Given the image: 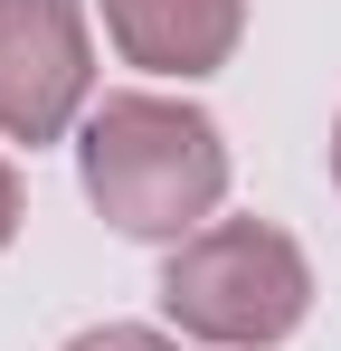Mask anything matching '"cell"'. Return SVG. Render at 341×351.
Returning a JSON list of instances; mask_svg holds the SVG:
<instances>
[{
  "label": "cell",
  "mask_w": 341,
  "mask_h": 351,
  "mask_svg": "<svg viewBox=\"0 0 341 351\" xmlns=\"http://www.w3.org/2000/svg\"><path fill=\"white\" fill-rule=\"evenodd\" d=\"M86 190L123 237H180L218 209L227 143L199 105L170 95H105L86 123Z\"/></svg>",
  "instance_id": "6da1fadb"
},
{
  "label": "cell",
  "mask_w": 341,
  "mask_h": 351,
  "mask_svg": "<svg viewBox=\"0 0 341 351\" xmlns=\"http://www.w3.org/2000/svg\"><path fill=\"white\" fill-rule=\"evenodd\" d=\"M162 304L180 332H199V342H284L294 323H303V304H313V266H303V247L266 219H227V228H199L180 256L162 266Z\"/></svg>",
  "instance_id": "7a4b0ae2"
},
{
  "label": "cell",
  "mask_w": 341,
  "mask_h": 351,
  "mask_svg": "<svg viewBox=\"0 0 341 351\" xmlns=\"http://www.w3.org/2000/svg\"><path fill=\"white\" fill-rule=\"evenodd\" d=\"M95 86L86 10L76 0H0V133L10 143H57Z\"/></svg>",
  "instance_id": "3957f363"
},
{
  "label": "cell",
  "mask_w": 341,
  "mask_h": 351,
  "mask_svg": "<svg viewBox=\"0 0 341 351\" xmlns=\"http://www.w3.org/2000/svg\"><path fill=\"white\" fill-rule=\"evenodd\" d=\"M237 19H247V0H105L114 48L152 76H209L237 48Z\"/></svg>",
  "instance_id": "277c9868"
},
{
  "label": "cell",
  "mask_w": 341,
  "mask_h": 351,
  "mask_svg": "<svg viewBox=\"0 0 341 351\" xmlns=\"http://www.w3.org/2000/svg\"><path fill=\"white\" fill-rule=\"evenodd\" d=\"M66 351H170V342L142 332V323H105V332H86V342H66Z\"/></svg>",
  "instance_id": "5b68a950"
},
{
  "label": "cell",
  "mask_w": 341,
  "mask_h": 351,
  "mask_svg": "<svg viewBox=\"0 0 341 351\" xmlns=\"http://www.w3.org/2000/svg\"><path fill=\"white\" fill-rule=\"evenodd\" d=\"M10 228H19V180H10V162H0V247H10Z\"/></svg>",
  "instance_id": "8992f818"
},
{
  "label": "cell",
  "mask_w": 341,
  "mask_h": 351,
  "mask_svg": "<svg viewBox=\"0 0 341 351\" xmlns=\"http://www.w3.org/2000/svg\"><path fill=\"white\" fill-rule=\"evenodd\" d=\"M332 180H341V123H332Z\"/></svg>",
  "instance_id": "52a82bcc"
}]
</instances>
